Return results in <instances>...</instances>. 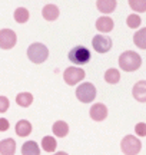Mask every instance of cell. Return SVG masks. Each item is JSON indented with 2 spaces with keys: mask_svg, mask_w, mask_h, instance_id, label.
Masks as SVG:
<instances>
[{
  "mask_svg": "<svg viewBox=\"0 0 146 155\" xmlns=\"http://www.w3.org/2000/svg\"><path fill=\"white\" fill-rule=\"evenodd\" d=\"M142 65V58L133 50H126L119 56V66L125 72H135Z\"/></svg>",
  "mask_w": 146,
  "mask_h": 155,
  "instance_id": "cell-1",
  "label": "cell"
},
{
  "mask_svg": "<svg viewBox=\"0 0 146 155\" xmlns=\"http://www.w3.org/2000/svg\"><path fill=\"white\" fill-rule=\"evenodd\" d=\"M27 56L30 62L40 65V63L46 62V59L49 58V49L43 43H32L27 49Z\"/></svg>",
  "mask_w": 146,
  "mask_h": 155,
  "instance_id": "cell-2",
  "label": "cell"
},
{
  "mask_svg": "<svg viewBox=\"0 0 146 155\" xmlns=\"http://www.w3.org/2000/svg\"><path fill=\"white\" fill-rule=\"evenodd\" d=\"M120 150L125 155H138L142 150V142L135 135H126L120 142Z\"/></svg>",
  "mask_w": 146,
  "mask_h": 155,
  "instance_id": "cell-3",
  "label": "cell"
},
{
  "mask_svg": "<svg viewBox=\"0 0 146 155\" xmlns=\"http://www.w3.org/2000/svg\"><path fill=\"white\" fill-rule=\"evenodd\" d=\"M69 61L75 65H86L90 61V50L86 46H75L69 52Z\"/></svg>",
  "mask_w": 146,
  "mask_h": 155,
  "instance_id": "cell-4",
  "label": "cell"
},
{
  "mask_svg": "<svg viewBox=\"0 0 146 155\" xmlns=\"http://www.w3.org/2000/svg\"><path fill=\"white\" fill-rule=\"evenodd\" d=\"M76 98L83 104H89L96 98V88L93 83L84 82L76 88Z\"/></svg>",
  "mask_w": 146,
  "mask_h": 155,
  "instance_id": "cell-5",
  "label": "cell"
},
{
  "mask_svg": "<svg viewBox=\"0 0 146 155\" xmlns=\"http://www.w3.org/2000/svg\"><path fill=\"white\" fill-rule=\"evenodd\" d=\"M86 76V73L82 68H76V66H70L68 68L65 73H63V79H65V82L68 83L69 86H73V85H76L79 83L82 79H84Z\"/></svg>",
  "mask_w": 146,
  "mask_h": 155,
  "instance_id": "cell-6",
  "label": "cell"
},
{
  "mask_svg": "<svg viewBox=\"0 0 146 155\" xmlns=\"http://www.w3.org/2000/svg\"><path fill=\"white\" fill-rule=\"evenodd\" d=\"M17 42V36L11 29H2L0 30V48L5 50H9L14 48Z\"/></svg>",
  "mask_w": 146,
  "mask_h": 155,
  "instance_id": "cell-7",
  "label": "cell"
},
{
  "mask_svg": "<svg viewBox=\"0 0 146 155\" xmlns=\"http://www.w3.org/2000/svg\"><path fill=\"white\" fill-rule=\"evenodd\" d=\"M92 45H93V49L97 53H106L112 48V39L107 38V36H103V35H96L93 38Z\"/></svg>",
  "mask_w": 146,
  "mask_h": 155,
  "instance_id": "cell-8",
  "label": "cell"
},
{
  "mask_svg": "<svg viewBox=\"0 0 146 155\" xmlns=\"http://www.w3.org/2000/svg\"><path fill=\"white\" fill-rule=\"evenodd\" d=\"M90 118L96 122H100L103 119H106L107 116V108L103 104H95L90 108Z\"/></svg>",
  "mask_w": 146,
  "mask_h": 155,
  "instance_id": "cell-9",
  "label": "cell"
},
{
  "mask_svg": "<svg viewBox=\"0 0 146 155\" xmlns=\"http://www.w3.org/2000/svg\"><path fill=\"white\" fill-rule=\"evenodd\" d=\"M132 95L138 102H146V81H139L133 85Z\"/></svg>",
  "mask_w": 146,
  "mask_h": 155,
  "instance_id": "cell-10",
  "label": "cell"
},
{
  "mask_svg": "<svg viewBox=\"0 0 146 155\" xmlns=\"http://www.w3.org/2000/svg\"><path fill=\"white\" fill-rule=\"evenodd\" d=\"M113 26H115V23H113L112 17H109V16H102L96 20V29H97L99 32H102V33L112 32Z\"/></svg>",
  "mask_w": 146,
  "mask_h": 155,
  "instance_id": "cell-11",
  "label": "cell"
},
{
  "mask_svg": "<svg viewBox=\"0 0 146 155\" xmlns=\"http://www.w3.org/2000/svg\"><path fill=\"white\" fill-rule=\"evenodd\" d=\"M59 7L55 5H46L43 9H42V16L43 19H46L47 22H53L59 17Z\"/></svg>",
  "mask_w": 146,
  "mask_h": 155,
  "instance_id": "cell-12",
  "label": "cell"
},
{
  "mask_svg": "<svg viewBox=\"0 0 146 155\" xmlns=\"http://www.w3.org/2000/svg\"><path fill=\"white\" fill-rule=\"evenodd\" d=\"M16 152V142L14 139L6 138L0 141V155H14Z\"/></svg>",
  "mask_w": 146,
  "mask_h": 155,
  "instance_id": "cell-13",
  "label": "cell"
},
{
  "mask_svg": "<svg viewBox=\"0 0 146 155\" xmlns=\"http://www.w3.org/2000/svg\"><path fill=\"white\" fill-rule=\"evenodd\" d=\"M116 5H118V3H116V0H97V2H96V7H97V10L102 12V13H106V15L115 12Z\"/></svg>",
  "mask_w": 146,
  "mask_h": 155,
  "instance_id": "cell-14",
  "label": "cell"
},
{
  "mask_svg": "<svg viewBox=\"0 0 146 155\" xmlns=\"http://www.w3.org/2000/svg\"><path fill=\"white\" fill-rule=\"evenodd\" d=\"M52 131H53V134L56 135L57 138H65L69 134V125L65 121H57L53 124Z\"/></svg>",
  "mask_w": 146,
  "mask_h": 155,
  "instance_id": "cell-15",
  "label": "cell"
},
{
  "mask_svg": "<svg viewBox=\"0 0 146 155\" xmlns=\"http://www.w3.org/2000/svg\"><path fill=\"white\" fill-rule=\"evenodd\" d=\"M16 134L19 137H27L32 132V124L26 119H20V121L16 124Z\"/></svg>",
  "mask_w": 146,
  "mask_h": 155,
  "instance_id": "cell-16",
  "label": "cell"
},
{
  "mask_svg": "<svg viewBox=\"0 0 146 155\" xmlns=\"http://www.w3.org/2000/svg\"><path fill=\"white\" fill-rule=\"evenodd\" d=\"M22 155H40L39 145L34 141H27L22 147Z\"/></svg>",
  "mask_w": 146,
  "mask_h": 155,
  "instance_id": "cell-17",
  "label": "cell"
},
{
  "mask_svg": "<svg viewBox=\"0 0 146 155\" xmlns=\"http://www.w3.org/2000/svg\"><path fill=\"white\" fill-rule=\"evenodd\" d=\"M32 102H33V95L30 94V92H22V94H19L16 96V104L19 106H22V108L30 106Z\"/></svg>",
  "mask_w": 146,
  "mask_h": 155,
  "instance_id": "cell-18",
  "label": "cell"
},
{
  "mask_svg": "<svg viewBox=\"0 0 146 155\" xmlns=\"http://www.w3.org/2000/svg\"><path fill=\"white\" fill-rule=\"evenodd\" d=\"M133 43L139 48V49H146V28L138 30L133 35Z\"/></svg>",
  "mask_w": 146,
  "mask_h": 155,
  "instance_id": "cell-19",
  "label": "cell"
},
{
  "mask_svg": "<svg viewBox=\"0 0 146 155\" xmlns=\"http://www.w3.org/2000/svg\"><path fill=\"white\" fill-rule=\"evenodd\" d=\"M105 81H106L107 83H110V85L118 83L119 81H120V73H119V71L115 69V68L107 69L106 72H105Z\"/></svg>",
  "mask_w": 146,
  "mask_h": 155,
  "instance_id": "cell-20",
  "label": "cell"
},
{
  "mask_svg": "<svg viewBox=\"0 0 146 155\" xmlns=\"http://www.w3.org/2000/svg\"><path fill=\"white\" fill-rule=\"evenodd\" d=\"M29 16H30V13L26 7H17L14 10V20L17 23H26L29 20Z\"/></svg>",
  "mask_w": 146,
  "mask_h": 155,
  "instance_id": "cell-21",
  "label": "cell"
},
{
  "mask_svg": "<svg viewBox=\"0 0 146 155\" xmlns=\"http://www.w3.org/2000/svg\"><path fill=\"white\" fill-rule=\"evenodd\" d=\"M42 147L46 152H55L56 151V139L53 137H45L42 139Z\"/></svg>",
  "mask_w": 146,
  "mask_h": 155,
  "instance_id": "cell-22",
  "label": "cell"
},
{
  "mask_svg": "<svg viewBox=\"0 0 146 155\" xmlns=\"http://www.w3.org/2000/svg\"><path fill=\"white\" fill-rule=\"evenodd\" d=\"M129 6L138 13L146 12V0H129Z\"/></svg>",
  "mask_w": 146,
  "mask_h": 155,
  "instance_id": "cell-23",
  "label": "cell"
},
{
  "mask_svg": "<svg viewBox=\"0 0 146 155\" xmlns=\"http://www.w3.org/2000/svg\"><path fill=\"white\" fill-rule=\"evenodd\" d=\"M141 17L138 16V15H129L128 19H126V23H128V26L130 29H138L141 26Z\"/></svg>",
  "mask_w": 146,
  "mask_h": 155,
  "instance_id": "cell-24",
  "label": "cell"
},
{
  "mask_svg": "<svg viewBox=\"0 0 146 155\" xmlns=\"http://www.w3.org/2000/svg\"><path fill=\"white\" fill-rule=\"evenodd\" d=\"M135 132L138 134L139 137H146V124L145 122H139V124H136Z\"/></svg>",
  "mask_w": 146,
  "mask_h": 155,
  "instance_id": "cell-25",
  "label": "cell"
},
{
  "mask_svg": "<svg viewBox=\"0 0 146 155\" xmlns=\"http://www.w3.org/2000/svg\"><path fill=\"white\" fill-rule=\"evenodd\" d=\"M9 105H10V102L9 99L6 98V96H0V114H3L9 109Z\"/></svg>",
  "mask_w": 146,
  "mask_h": 155,
  "instance_id": "cell-26",
  "label": "cell"
},
{
  "mask_svg": "<svg viewBox=\"0 0 146 155\" xmlns=\"http://www.w3.org/2000/svg\"><path fill=\"white\" fill-rule=\"evenodd\" d=\"M9 127H10L9 121H7L6 118H0V131H2V132H5V131L9 129Z\"/></svg>",
  "mask_w": 146,
  "mask_h": 155,
  "instance_id": "cell-27",
  "label": "cell"
},
{
  "mask_svg": "<svg viewBox=\"0 0 146 155\" xmlns=\"http://www.w3.org/2000/svg\"><path fill=\"white\" fill-rule=\"evenodd\" d=\"M53 155H69V154H66V152H63V151H59V152H56V154H53Z\"/></svg>",
  "mask_w": 146,
  "mask_h": 155,
  "instance_id": "cell-28",
  "label": "cell"
}]
</instances>
